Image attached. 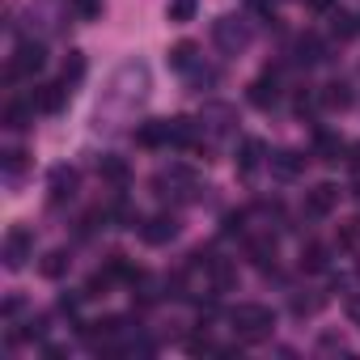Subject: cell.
Masks as SVG:
<instances>
[{
  "mask_svg": "<svg viewBox=\"0 0 360 360\" xmlns=\"http://www.w3.org/2000/svg\"><path fill=\"white\" fill-rule=\"evenodd\" d=\"M229 322H233V335H238L242 343H263V339H271V330H276V314H271L267 305H259V301L233 305V309H229Z\"/></svg>",
  "mask_w": 360,
  "mask_h": 360,
  "instance_id": "1",
  "label": "cell"
},
{
  "mask_svg": "<svg viewBox=\"0 0 360 360\" xmlns=\"http://www.w3.org/2000/svg\"><path fill=\"white\" fill-rule=\"evenodd\" d=\"M127 326H123V318H115V314H106V318H89V322H77V335L89 343V347H110L119 335H123Z\"/></svg>",
  "mask_w": 360,
  "mask_h": 360,
  "instance_id": "2",
  "label": "cell"
},
{
  "mask_svg": "<svg viewBox=\"0 0 360 360\" xmlns=\"http://www.w3.org/2000/svg\"><path fill=\"white\" fill-rule=\"evenodd\" d=\"M0 259H5V267H9V271L26 267V259H34V233H30L26 225H13V229L5 233V246H0Z\"/></svg>",
  "mask_w": 360,
  "mask_h": 360,
  "instance_id": "3",
  "label": "cell"
},
{
  "mask_svg": "<svg viewBox=\"0 0 360 360\" xmlns=\"http://www.w3.org/2000/svg\"><path fill=\"white\" fill-rule=\"evenodd\" d=\"M43 68H47V47L34 43V39H22L18 51H13V60H9V77L18 81V77H34Z\"/></svg>",
  "mask_w": 360,
  "mask_h": 360,
  "instance_id": "4",
  "label": "cell"
},
{
  "mask_svg": "<svg viewBox=\"0 0 360 360\" xmlns=\"http://www.w3.org/2000/svg\"><path fill=\"white\" fill-rule=\"evenodd\" d=\"M212 39H217V47L221 51H229V56H238V51H246L250 47V26L242 22V18H221L217 26H212Z\"/></svg>",
  "mask_w": 360,
  "mask_h": 360,
  "instance_id": "5",
  "label": "cell"
},
{
  "mask_svg": "<svg viewBox=\"0 0 360 360\" xmlns=\"http://www.w3.org/2000/svg\"><path fill=\"white\" fill-rule=\"evenodd\" d=\"M246 98H250V106H255V110H271V106H280V72H276V68H267L259 81H250V85H246Z\"/></svg>",
  "mask_w": 360,
  "mask_h": 360,
  "instance_id": "6",
  "label": "cell"
},
{
  "mask_svg": "<svg viewBox=\"0 0 360 360\" xmlns=\"http://www.w3.org/2000/svg\"><path fill=\"white\" fill-rule=\"evenodd\" d=\"M174 238H178V217H174V212H157V217L140 221V242L165 246V242H174Z\"/></svg>",
  "mask_w": 360,
  "mask_h": 360,
  "instance_id": "7",
  "label": "cell"
},
{
  "mask_svg": "<svg viewBox=\"0 0 360 360\" xmlns=\"http://www.w3.org/2000/svg\"><path fill=\"white\" fill-rule=\"evenodd\" d=\"M335 204H339V187H335V183H318V187H309V191H305V217H309V221L330 217V212H335Z\"/></svg>",
  "mask_w": 360,
  "mask_h": 360,
  "instance_id": "8",
  "label": "cell"
},
{
  "mask_svg": "<svg viewBox=\"0 0 360 360\" xmlns=\"http://www.w3.org/2000/svg\"><path fill=\"white\" fill-rule=\"evenodd\" d=\"M68 94H72L68 81H51V85H39V89L30 94V102H34V110H43V115H60L64 102H68Z\"/></svg>",
  "mask_w": 360,
  "mask_h": 360,
  "instance_id": "9",
  "label": "cell"
},
{
  "mask_svg": "<svg viewBox=\"0 0 360 360\" xmlns=\"http://www.w3.org/2000/svg\"><path fill=\"white\" fill-rule=\"evenodd\" d=\"M77 187H81V174H77L72 165H56V169L47 174L51 204H64V200H72V195H77Z\"/></svg>",
  "mask_w": 360,
  "mask_h": 360,
  "instance_id": "10",
  "label": "cell"
},
{
  "mask_svg": "<svg viewBox=\"0 0 360 360\" xmlns=\"http://www.w3.org/2000/svg\"><path fill=\"white\" fill-rule=\"evenodd\" d=\"M267 165H271V174H276V178L292 183V178H301V169H305V157H301L297 148H276V153L267 157Z\"/></svg>",
  "mask_w": 360,
  "mask_h": 360,
  "instance_id": "11",
  "label": "cell"
},
{
  "mask_svg": "<svg viewBox=\"0 0 360 360\" xmlns=\"http://www.w3.org/2000/svg\"><path fill=\"white\" fill-rule=\"evenodd\" d=\"M98 178L123 191V187L131 183V165H127V157H115V153H106V157L98 161Z\"/></svg>",
  "mask_w": 360,
  "mask_h": 360,
  "instance_id": "12",
  "label": "cell"
},
{
  "mask_svg": "<svg viewBox=\"0 0 360 360\" xmlns=\"http://www.w3.org/2000/svg\"><path fill=\"white\" fill-rule=\"evenodd\" d=\"M352 85L347 81H326L322 89H318V106L322 110H352Z\"/></svg>",
  "mask_w": 360,
  "mask_h": 360,
  "instance_id": "13",
  "label": "cell"
},
{
  "mask_svg": "<svg viewBox=\"0 0 360 360\" xmlns=\"http://www.w3.org/2000/svg\"><path fill=\"white\" fill-rule=\"evenodd\" d=\"M131 140H136L140 148H169V123H165V119H148V123H140V127L131 131Z\"/></svg>",
  "mask_w": 360,
  "mask_h": 360,
  "instance_id": "14",
  "label": "cell"
},
{
  "mask_svg": "<svg viewBox=\"0 0 360 360\" xmlns=\"http://www.w3.org/2000/svg\"><path fill=\"white\" fill-rule=\"evenodd\" d=\"M233 284H238V263L233 259H212L208 263V288H212V297L229 292Z\"/></svg>",
  "mask_w": 360,
  "mask_h": 360,
  "instance_id": "15",
  "label": "cell"
},
{
  "mask_svg": "<svg viewBox=\"0 0 360 360\" xmlns=\"http://www.w3.org/2000/svg\"><path fill=\"white\" fill-rule=\"evenodd\" d=\"M246 255H250V263H255L263 276H271V271L280 267V250H276V242H271V238H255V242L246 246Z\"/></svg>",
  "mask_w": 360,
  "mask_h": 360,
  "instance_id": "16",
  "label": "cell"
},
{
  "mask_svg": "<svg viewBox=\"0 0 360 360\" xmlns=\"http://www.w3.org/2000/svg\"><path fill=\"white\" fill-rule=\"evenodd\" d=\"M169 123V148H200V123L195 119H165Z\"/></svg>",
  "mask_w": 360,
  "mask_h": 360,
  "instance_id": "17",
  "label": "cell"
},
{
  "mask_svg": "<svg viewBox=\"0 0 360 360\" xmlns=\"http://www.w3.org/2000/svg\"><path fill=\"white\" fill-rule=\"evenodd\" d=\"M238 174H255L263 161H267V148H263V140H255V136H246L242 144H238Z\"/></svg>",
  "mask_w": 360,
  "mask_h": 360,
  "instance_id": "18",
  "label": "cell"
},
{
  "mask_svg": "<svg viewBox=\"0 0 360 360\" xmlns=\"http://www.w3.org/2000/svg\"><path fill=\"white\" fill-rule=\"evenodd\" d=\"M297 263H301V271H309V276H322V271L330 267V250H326L322 242H305Z\"/></svg>",
  "mask_w": 360,
  "mask_h": 360,
  "instance_id": "19",
  "label": "cell"
},
{
  "mask_svg": "<svg viewBox=\"0 0 360 360\" xmlns=\"http://www.w3.org/2000/svg\"><path fill=\"white\" fill-rule=\"evenodd\" d=\"M68 267H72V255H68V250H47V255L39 259V276H43V280H64Z\"/></svg>",
  "mask_w": 360,
  "mask_h": 360,
  "instance_id": "20",
  "label": "cell"
},
{
  "mask_svg": "<svg viewBox=\"0 0 360 360\" xmlns=\"http://www.w3.org/2000/svg\"><path fill=\"white\" fill-rule=\"evenodd\" d=\"M314 153H318V161H326V165H335L343 153H347V144L339 140V136H330V131H318L314 136Z\"/></svg>",
  "mask_w": 360,
  "mask_h": 360,
  "instance_id": "21",
  "label": "cell"
},
{
  "mask_svg": "<svg viewBox=\"0 0 360 360\" xmlns=\"http://www.w3.org/2000/svg\"><path fill=\"white\" fill-rule=\"evenodd\" d=\"M195 51H200V47H195L191 39L174 43V47H169V68H174V72H191V68H195V60H200Z\"/></svg>",
  "mask_w": 360,
  "mask_h": 360,
  "instance_id": "22",
  "label": "cell"
},
{
  "mask_svg": "<svg viewBox=\"0 0 360 360\" xmlns=\"http://www.w3.org/2000/svg\"><path fill=\"white\" fill-rule=\"evenodd\" d=\"M326 60V43L318 34H301L297 39V64H322Z\"/></svg>",
  "mask_w": 360,
  "mask_h": 360,
  "instance_id": "23",
  "label": "cell"
},
{
  "mask_svg": "<svg viewBox=\"0 0 360 360\" xmlns=\"http://www.w3.org/2000/svg\"><path fill=\"white\" fill-rule=\"evenodd\" d=\"M22 339L43 343V339H47V314H34V318L22 322V330H9V343H22Z\"/></svg>",
  "mask_w": 360,
  "mask_h": 360,
  "instance_id": "24",
  "label": "cell"
},
{
  "mask_svg": "<svg viewBox=\"0 0 360 360\" xmlns=\"http://www.w3.org/2000/svg\"><path fill=\"white\" fill-rule=\"evenodd\" d=\"M5 123H9L13 131L30 127V123H34V102H30V98H26V102H9V106H5Z\"/></svg>",
  "mask_w": 360,
  "mask_h": 360,
  "instance_id": "25",
  "label": "cell"
},
{
  "mask_svg": "<svg viewBox=\"0 0 360 360\" xmlns=\"http://www.w3.org/2000/svg\"><path fill=\"white\" fill-rule=\"evenodd\" d=\"M330 34H335L339 43L356 39V34H360V18H356V13H330Z\"/></svg>",
  "mask_w": 360,
  "mask_h": 360,
  "instance_id": "26",
  "label": "cell"
},
{
  "mask_svg": "<svg viewBox=\"0 0 360 360\" xmlns=\"http://www.w3.org/2000/svg\"><path fill=\"white\" fill-rule=\"evenodd\" d=\"M195 13H200V0H169V5H165V18H169L174 26L195 22Z\"/></svg>",
  "mask_w": 360,
  "mask_h": 360,
  "instance_id": "27",
  "label": "cell"
},
{
  "mask_svg": "<svg viewBox=\"0 0 360 360\" xmlns=\"http://www.w3.org/2000/svg\"><path fill=\"white\" fill-rule=\"evenodd\" d=\"M106 221H115L119 229H136V225H140V217L131 212V204H127L123 195H119V200H115V204L106 208Z\"/></svg>",
  "mask_w": 360,
  "mask_h": 360,
  "instance_id": "28",
  "label": "cell"
},
{
  "mask_svg": "<svg viewBox=\"0 0 360 360\" xmlns=\"http://www.w3.org/2000/svg\"><path fill=\"white\" fill-rule=\"evenodd\" d=\"M335 246H339V250H356V246H360V221H343V225L335 229Z\"/></svg>",
  "mask_w": 360,
  "mask_h": 360,
  "instance_id": "29",
  "label": "cell"
},
{
  "mask_svg": "<svg viewBox=\"0 0 360 360\" xmlns=\"http://www.w3.org/2000/svg\"><path fill=\"white\" fill-rule=\"evenodd\" d=\"M81 77H85V56H81V51H68V60H64V77H60V81L81 85Z\"/></svg>",
  "mask_w": 360,
  "mask_h": 360,
  "instance_id": "30",
  "label": "cell"
},
{
  "mask_svg": "<svg viewBox=\"0 0 360 360\" xmlns=\"http://www.w3.org/2000/svg\"><path fill=\"white\" fill-rule=\"evenodd\" d=\"M221 233L225 238H242L246 233V212H225L221 217Z\"/></svg>",
  "mask_w": 360,
  "mask_h": 360,
  "instance_id": "31",
  "label": "cell"
},
{
  "mask_svg": "<svg viewBox=\"0 0 360 360\" xmlns=\"http://www.w3.org/2000/svg\"><path fill=\"white\" fill-rule=\"evenodd\" d=\"M187 352H191V356H221V347H217L208 335H191V339H187Z\"/></svg>",
  "mask_w": 360,
  "mask_h": 360,
  "instance_id": "32",
  "label": "cell"
},
{
  "mask_svg": "<svg viewBox=\"0 0 360 360\" xmlns=\"http://www.w3.org/2000/svg\"><path fill=\"white\" fill-rule=\"evenodd\" d=\"M204 119H212V127H217V131H229L233 110H229V106H208V110H204Z\"/></svg>",
  "mask_w": 360,
  "mask_h": 360,
  "instance_id": "33",
  "label": "cell"
},
{
  "mask_svg": "<svg viewBox=\"0 0 360 360\" xmlns=\"http://www.w3.org/2000/svg\"><path fill=\"white\" fill-rule=\"evenodd\" d=\"M314 106H318V94H314V89H301V94L292 98V110H297L301 119H305V115H314Z\"/></svg>",
  "mask_w": 360,
  "mask_h": 360,
  "instance_id": "34",
  "label": "cell"
},
{
  "mask_svg": "<svg viewBox=\"0 0 360 360\" xmlns=\"http://www.w3.org/2000/svg\"><path fill=\"white\" fill-rule=\"evenodd\" d=\"M22 169H26V148H9V153H5V174L18 178Z\"/></svg>",
  "mask_w": 360,
  "mask_h": 360,
  "instance_id": "35",
  "label": "cell"
},
{
  "mask_svg": "<svg viewBox=\"0 0 360 360\" xmlns=\"http://www.w3.org/2000/svg\"><path fill=\"white\" fill-rule=\"evenodd\" d=\"M72 13L85 18V22H94V18L102 13V0H72Z\"/></svg>",
  "mask_w": 360,
  "mask_h": 360,
  "instance_id": "36",
  "label": "cell"
},
{
  "mask_svg": "<svg viewBox=\"0 0 360 360\" xmlns=\"http://www.w3.org/2000/svg\"><path fill=\"white\" fill-rule=\"evenodd\" d=\"M322 301H326V297H301V292H297V297H292V314H297V318H305V314H314Z\"/></svg>",
  "mask_w": 360,
  "mask_h": 360,
  "instance_id": "37",
  "label": "cell"
},
{
  "mask_svg": "<svg viewBox=\"0 0 360 360\" xmlns=\"http://www.w3.org/2000/svg\"><path fill=\"white\" fill-rule=\"evenodd\" d=\"M81 301H85V292H64V297H60V314L77 318V314H81Z\"/></svg>",
  "mask_w": 360,
  "mask_h": 360,
  "instance_id": "38",
  "label": "cell"
},
{
  "mask_svg": "<svg viewBox=\"0 0 360 360\" xmlns=\"http://www.w3.org/2000/svg\"><path fill=\"white\" fill-rule=\"evenodd\" d=\"M22 309H26V301H22V297H9L5 305H0V318H5V322H9V318H18Z\"/></svg>",
  "mask_w": 360,
  "mask_h": 360,
  "instance_id": "39",
  "label": "cell"
},
{
  "mask_svg": "<svg viewBox=\"0 0 360 360\" xmlns=\"http://www.w3.org/2000/svg\"><path fill=\"white\" fill-rule=\"evenodd\" d=\"M250 9H255L259 18H267V22H276V9H271V0H250Z\"/></svg>",
  "mask_w": 360,
  "mask_h": 360,
  "instance_id": "40",
  "label": "cell"
},
{
  "mask_svg": "<svg viewBox=\"0 0 360 360\" xmlns=\"http://www.w3.org/2000/svg\"><path fill=\"white\" fill-rule=\"evenodd\" d=\"M305 5H309V13H330L339 0H305Z\"/></svg>",
  "mask_w": 360,
  "mask_h": 360,
  "instance_id": "41",
  "label": "cell"
},
{
  "mask_svg": "<svg viewBox=\"0 0 360 360\" xmlns=\"http://www.w3.org/2000/svg\"><path fill=\"white\" fill-rule=\"evenodd\" d=\"M347 314H352V322L360 326V297H352V301H347Z\"/></svg>",
  "mask_w": 360,
  "mask_h": 360,
  "instance_id": "42",
  "label": "cell"
},
{
  "mask_svg": "<svg viewBox=\"0 0 360 360\" xmlns=\"http://www.w3.org/2000/svg\"><path fill=\"white\" fill-rule=\"evenodd\" d=\"M347 153H352V157H347V161H352V169H360V144H352Z\"/></svg>",
  "mask_w": 360,
  "mask_h": 360,
  "instance_id": "43",
  "label": "cell"
}]
</instances>
